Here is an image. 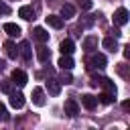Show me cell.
Segmentation results:
<instances>
[{
  "label": "cell",
  "mask_w": 130,
  "mask_h": 130,
  "mask_svg": "<svg viewBox=\"0 0 130 130\" xmlns=\"http://www.w3.org/2000/svg\"><path fill=\"white\" fill-rule=\"evenodd\" d=\"M106 63H108L106 55H102V53H95V55H91V57H89V61H87V67H89V69H104V67H106Z\"/></svg>",
  "instance_id": "1"
},
{
  "label": "cell",
  "mask_w": 130,
  "mask_h": 130,
  "mask_svg": "<svg viewBox=\"0 0 130 130\" xmlns=\"http://www.w3.org/2000/svg\"><path fill=\"white\" fill-rule=\"evenodd\" d=\"M26 81H28V77H26V73H24L22 69H14V71H12V83H14V85L22 87V85H26Z\"/></svg>",
  "instance_id": "2"
},
{
  "label": "cell",
  "mask_w": 130,
  "mask_h": 130,
  "mask_svg": "<svg viewBox=\"0 0 130 130\" xmlns=\"http://www.w3.org/2000/svg\"><path fill=\"white\" fill-rule=\"evenodd\" d=\"M126 22H128V10H126V8H118V10L114 12V24L124 26Z\"/></svg>",
  "instance_id": "3"
},
{
  "label": "cell",
  "mask_w": 130,
  "mask_h": 130,
  "mask_svg": "<svg viewBox=\"0 0 130 130\" xmlns=\"http://www.w3.org/2000/svg\"><path fill=\"white\" fill-rule=\"evenodd\" d=\"M10 95V106L14 108V110H20L22 106H24V95L20 93V91H12V93H8Z\"/></svg>",
  "instance_id": "4"
},
{
  "label": "cell",
  "mask_w": 130,
  "mask_h": 130,
  "mask_svg": "<svg viewBox=\"0 0 130 130\" xmlns=\"http://www.w3.org/2000/svg\"><path fill=\"white\" fill-rule=\"evenodd\" d=\"M18 55H20L24 61H30V57H32V51H30V45H28V41H22V43L18 45Z\"/></svg>",
  "instance_id": "5"
},
{
  "label": "cell",
  "mask_w": 130,
  "mask_h": 130,
  "mask_svg": "<svg viewBox=\"0 0 130 130\" xmlns=\"http://www.w3.org/2000/svg\"><path fill=\"white\" fill-rule=\"evenodd\" d=\"M65 114L71 116V118H75L79 114V106H77L75 100H65Z\"/></svg>",
  "instance_id": "6"
},
{
  "label": "cell",
  "mask_w": 130,
  "mask_h": 130,
  "mask_svg": "<svg viewBox=\"0 0 130 130\" xmlns=\"http://www.w3.org/2000/svg\"><path fill=\"white\" fill-rule=\"evenodd\" d=\"M2 30H4L8 37H18V35H20V26L14 24V22H4V24H2Z\"/></svg>",
  "instance_id": "7"
},
{
  "label": "cell",
  "mask_w": 130,
  "mask_h": 130,
  "mask_svg": "<svg viewBox=\"0 0 130 130\" xmlns=\"http://www.w3.org/2000/svg\"><path fill=\"white\" fill-rule=\"evenodd\" d=\"M57 65H59V67H61L63 71H71L75 63H73V59H71V55H61V59L57 61Z\"/></svg>",
  "instance_id": "8"
},
{
  "label": "cell",
  "mask_w": 130,
  "mask_h": 130,
  "mask_svg": "<svg viewBox=\"0 0 130 130\" xmlns=\"http://www.w3.org/2000/svg\"><path fill=\"white\" fill-rule=\"evenodd\" d=\"M18 16H20L22 20H35V10H32V6H20V8H18Z\"/></svg>",
  "instance_id": "9"
},
{
  "label": "cell",
  "mask_w": 130,
  "mask_h": 130,
  "mask_svg": "<svg viewBox=\"0 0 130 130\" xmlns=\"http://www.w3.org/2000/svg\"><path fill=\"white\" fill-rule=\"evenodd\" d=\"M32 37H35V41H39V43H47V41H49V32H47L43 26H35Z\"/></svg>",
  "instance_id": "10"
},
{
  "label": "cell",
  "mask_w": 130,
  "mask_h": 130,
  "mask_svg": "<svg viewBox=\"0 0 130 130\" xmlns=\"http://www.w3.org/2000/svg\"><path fill=\"white\" fill-rule=\"evenodd\" d=\"M32 104L35 106H45V91H43V87H35L32 89Z\"/></svg>",
  "instance_id": "11"
},
{
  "label": "cell",
  "mask_w": 130,
  "mask_h": 130,
  "mask_svg": "<svg viewBox=\"0 0 130 130\" xmlns=\"http://www.w3.org/2000/svg\"><path fill=\"white\" fill-rule=\"evenodd\" d=\"M59 51H61L63 55H71V53L75 51V45H73V41H71V39H65V41H61V45H59Z\"/></svg>",
  "instance_id": "12"
},
{
  "label": "cell",
  "mask_w": 130,
  "mask_h": 130,
  "mask_svg": "<svg viewBox=\"0 0 130 130\" xmlns=\"http://www.w3.org/2000/svg\"><path fill=\"white\" fill-rule=\"evenodd\" d=\"M37 59L41 61V63H47L49 59H51V51L45 47V45H41V47H37Z\"/></svg>",
  "instance_id": "13"
},
{
  "label": "cell",
  "mask_w": 130,
  "mask_h": 130,
  "mask_svg": "<svg viewBox=\"0 0 130 130\" xmlns=\"http://www.w3.org/2000/svg\"><path fill=\"white\" fill-rule=\"evenodd\" d=\"M47 89H49L51 95H59V91H61V81H59V79H47Z\"/></svg>",
  "instance_id": "14"
},
{
  "label": "cell",
  "mask_w": 130,
  "mask_h": 130,
  "mask_svg": "<svg viewBox=\"0 0 130 130\" xmlns=\"http://www.w3.org/2000/svg\"><path fill=\"white\" fill-rule=\"evenodd\" d=\"M81 104H83V108L93 110V108L98 106V98H93L91 93H85V95H81Z\"/></svg>",
  "instance_id": "15"
},
{
  "label": "cell",
  "mask_w": 130,
  "mask_h": 130,
  "mask_svg": "<svg viewBox=\"0 0 130 130\" xmlns=\"http://www.w3.org/2000/svg\"><path fill=\"white\" fill-rule=\"evenodd\" d=\"M102 45H104V49H108V51H118V39L116 37H106L104 41H102Z\"/></svg>",
  "instance_id": "16"
},
{
  "label": "cell",
  "mask_w": 130,
  "mask_h": 130,
  "mask_svg": "<svg viewBox=\"0 0 130 130\" xmlns=\"http://www.w3.org/2000/svg\"><path fill=\"white\" fill-rule=\"evenodd\" d=\"M47 24L53 26V28H63V18L57 16V14H49L47 16Z\"/></svg>",
  "instance_id": "17"
},
{
  "label": "cell",
  "mask_w": 130,
  "mask_h": 130,
  "mask_svg": "<svg viewBox=\"0 0 130 130\" xmlns=\"http://www.w3.org/2000/svg\"><path fill=\"white\" fill-rule=\"evenodd\" d=\"M95 49H98V37H87V39L83 41V51L91 53V51H95Z\"/></svg>",
  "instance_id": "18"
},
{
  "label": "cell",
  "mask_w": 130,
  "mask_h": 130,
  "mask_svg": "<svg viewBox=\"0 0 130 130\" xmlns=\"http://www.w3.org/2000/svg\"><path fill=\"white\" fill-rule=\"evenodd\" d=\"M4 49H6V55H8L10 59H16V57H18V47H16L12 41H6V43H4Z\"/></svg>",
  "instance_id": "19"
},
{
  "label": "cell",
  "mask_w": 130,
  "mask_h": 130,
  "mask_svg": "<svg viewBox=\"0 0 130 130\" xmlns=\"http://www.w3.org/2000/svg\"><path fill=\"white\" fill-rule=\"evenodd\" d=\"M73 16H75V8H73V4H63V8H61V18L67 20V18H73Z\"/></svg>",
  "instance_id": "20"
},
{
  "label": "cell",
  "mask_w": 130,
  "mask_h": 130,
  "mask_svg": "<svg viewBox=\"0 0 130 130\" xmlns=\"http://www.w3.org/2000/svg\"><path fill=\"white\" fill-rule=\"evenodd\" d=\"M100 85L108 91V93H112V95H116V85H114V81L112 79H108V77H102V81H100Z\"/></svg>",
  "instance_id": "21"
},
{
  "label": "cell",
  "mask_w": 130,
  "mask_h": 130,
  "mask_svg": "<svg viewBox=\"0 0 130 130\" xmlns=\"http://www.w3.org/2000/svg\"><path fill=\"white\" fill-rule=\"evenodd\" d=\"M0 91H2V93H12V91H14V83H12V79H4V81H0Z\"/></svg>",
  "instance_id": "22"
},
{
  "label": "cell",
  "mask_w": 130,
  "mask_h": 130,
  "mask_svg": "<svg viewBox=\"0 0 130 130\" xmlns=\"http://www.w3.org/2000/svg\"><path fill=\"white\" fill-rule=\"evenodd\" d=\"M112 100H114V95H112V93H108V91L100 93V102H102V104H112Z\"/></svg>",
  "instance_id": "23"
},
{
  "label": "cell",
  "mask_w": 130,
  "mask_h": 130,
  "mask_svg": "<svg viewBox=\"0 0 130 130\" xmlns=\"http://www.w3.org/2000/svg\"><path fill=\"white\" fill-rule=\"evenodd\" d=\"M8 120V110H6V106L0 102V122H6Z\"/></svg>",
  "instance_id": "24"
},
{
  "label": "cell",
  "mask_w": 130,
  "mask_h": 130,
  "mask_svg": "<svg viewBox=\"0 0 130 130\" xmlns=\"http://www.w3.org/2000/svg\"><path fill=\"white\" fill-rule=\"evenodd\" d=\"M59 81H61V83H71V81H73V77H71L69 73H65V71H63V75H61V79H59Z\"/></svg>",
  "instance_id": "25"
},
{
  "label": "cell",
  "mask_w": 130,
  "mask_h": 130,
  "mask_svg": "<svg viewBox=\"0 0 130 130\" xmlns=\"http://www.w3.org/2000/svg\"><path fill=\"white\" fill-rule=\"evenodd\" d=\"M79 6H81L83 10H89V8H91V0H79Z\"/></svg>",
  "instance_id": "26"
},
{
  "label": "cell",
  "mask_w": 130,
  "mask_h": 130,
  "mask_svg": "<svg viewBox=\"0 0 130 130\" xmlns=\"http://www.w3.org/2000/svg\"><path fill=\"white\" fill-rule=\"evenodd\" d=\"M0 14H10V6L4 4V2H0Z\"/></svg>",
  "instance_id": "27"
},
{
  "label": "cell",
  "mask_w": 130,
  "mask_h": 130,
  "mask_svg": "<svg viewBox=\"0 0 130 130\" xmlns=\"http://www.w3.org/2000/svg\"><path fill=\"white\" fill-rule=\"evenodd\" d=\"M124 59H130V47H124Z\"/></svg>",
  "instance_id": "28"
},
{
  "label": "cell",
  "mask_w": 130,
  "mask_h": 130,
  "mask_svg": "<svg viewBox=\"0 0 130 130\" xmlns=\"http://www.w3.org/2000/svg\"><path fill=\"white\" fill-rule=\"evenodd\" d=\"M122 108H124V110H130V102H128V100H126V102H122Z\"/></svg>",
  "instance_id": "29"
},
{
  "label": "cell",
  "mask_w": 130,
  "mask_h": 130,
  "mask_svg": "<svg viewBox=\"0 0 130 130\" xmlns=\"http://www.w3.org/2000/svg\"><path fill=\"white\" fill-rule=\"evenodd\" d=\"M4 67H6V63H4V61H0V73L4 71Z\"/></svg>",
  "instance_id": "30"
}]
</instances>
